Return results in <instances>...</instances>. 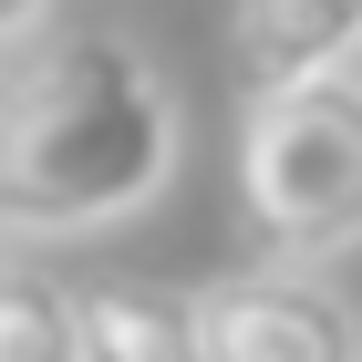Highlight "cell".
I'll return each mask as SVG.
<instances>
[{"instance_id":"7","label":"cell","mask_w":362,"mask_h":362,"mask_svg":"<svg viewBox=\"0 0 362 362\" xmlns=\"http://www.w3.org/2000/svg\"><path fill=\"white\" fill-rule=\"evenodd\" d=\"M42 21H52V0H0V52H11V42H31Z\"/></svg>"},{"instance_id":"3","label":"cell","mask_w":362,"mask_h":362,"mask_svg":"<svg viewBox=\"0 0 362 362\" xmlns=\"http://www.w3.org/2000/svg\"><path fill=\"white\" fill-rule=\"evenodd\" d=\"M207 362H362V300L310 259H249L197 290Z\"/></svg>"},{"instance_id":"2","label":"cell","mask_w":362,"mask_h":362,"mask_svg":"<svg viewBox=\"0 0 362 362\" xmlns=\"http://www.w3.org/2000/svg\"><path fill=\"white\" fill-rule=\"evenodd\" d=\"M238 218L269 259L362 249V62L321 83L249 93L238 114Z\"/></svg>"},{"instance_id":"5","label":"cell","mask_w":362,"mask_h":362,"mask_svg":"<svg viewBox=\"0 0 362 362\" xmlns=\"http://www.w3.org/2000/svg\"><path fill=\"white\" fill-rule=\"evenodd\" d=\"M73 362H207L197 290H166V279H83L73 290Z\"/></svg>"},{"instance_id":"1","label":"cell","mask_w":362,"mask_h":362,"mask_svg":"<svg viewBox=\"0 0 362 362\" xmlns=\"http://www.w3.org/2000/svg\"><path fill=\"white\" fill-rule=\"evenodd\" d=\"M176 93L145 42L62 31L0 83V238H93L176 176Z\"/></svg>"},{"instance_id":"6","label":"cell","mask_w":362,"mask_h":362,"mask_svg":"<svg viewBox=\"0 0 362 362\" xmlns=\"http://www.w3.org/2000/svg\"><path fill=\"white\" fill-rule=\"evenodd\" d=\"M0 362H73V290L31 259H0Z\"/></svg>"},{"instance_id":"4","label":"cell","mask_w":362,"mask_h":362,"mask_svg":"<svg viewBox=\"0 0 362 362\" xmlns=\"http://www.w3.org/2000/svg\"><path fill=\"white\" fill-rule=\"evenodd\" d=\"M228 62L249 93L321 83L362 62V0H238L228 11Z\"/></svg>"}]
</instances>
